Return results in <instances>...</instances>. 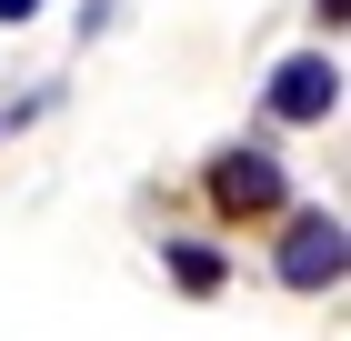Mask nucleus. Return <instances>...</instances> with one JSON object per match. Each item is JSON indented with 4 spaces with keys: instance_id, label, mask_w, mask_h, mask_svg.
Wrapping results in <instances>:
<instances>
[{
    "instance_id": "obj_1",
    "label": "nucleus",
    "mask_w": 351,
    "mask_h": 341,
    "mask_svg": "<svg viewBox=\"0 0 351 341\" xmlns=\"http://www.w3.org/2000/svg\"><path fill=\"white\" fill-rule=\"evenodd\" d=\"M281 281L291 291H331L341 281V211H301L281 231Z\"/></svg>"
},
{
    "instance_id": "obj_2",
    "label": "nucleus",
    "mask_w": 351,
    "mask_h": 341,
    "mask_svg": "<svg viewBox=\"0 0 351 341\" xmlns=\"http://www.w3.org/2000/svg\"><path fill=\"white\" fill-rule=\"evenodd\" d=\"M211 201L231 211V221H251V211H281V201H291V181H281L271 151H221L211 161Z\"/></svg>"
},
{
    "instance_id": "obj_3",
    "label": "nucleus",
    "mask_w": 351,
    "mask_h": 341,
    "mask_svg": "<svg viewBox=\"0 0 351 341\" xmlns=\"http://www.w3.org/2000/svg\"><path fill=\"white\" fill-rule=\"evenodd\" d=\"M331 101H341V60L301 51L271 71V121H331Z\"/></svg>"
},
{
    "instance_id": "obj_4",
    "label": "nucleus",
    "mask_w": 351,
    "mask_h": 341,
    "mask_svg": "<svg viewBox=\"0 0 351 341\" xmlns=\"http://www.w3.org/2000/svg\"><path fill=\"white\" fill-rule=\"evenodd\" d=\"M171 281H181V291H221V251L181 241V251H171Z\"/></svg>"
},
{
    "instance_id": "obj_5",
    "label": "nucleus",
    "mask_w": 351,
    "mask_h": 341,
    "mask_svg": "<svg viewBox=\"0 0 351 341\" xmlns=\"http://www.w3.org/2000/svg\"><path fill=\"white\" fill-rule=\"evenodd\" d=\"M30 10H40V0H0V30H10V21H30Z\"/></svg>"
},
{
    "instance_id": "obj_6",
    "label": "nucleus",
    "mask_w": 351,
    "mask_h": 341,
    "mask_svg": "<svg viewBox=\"0 0 351 341\" xmlns=\"http://www.w3.org/2000/svg\"><path fill=\"white\" fill-rule=\"evenodd\" d=\"M311 10H322V21H331V30H341V10H351V0H311Z\"/></svg>"
}]
</instances>
